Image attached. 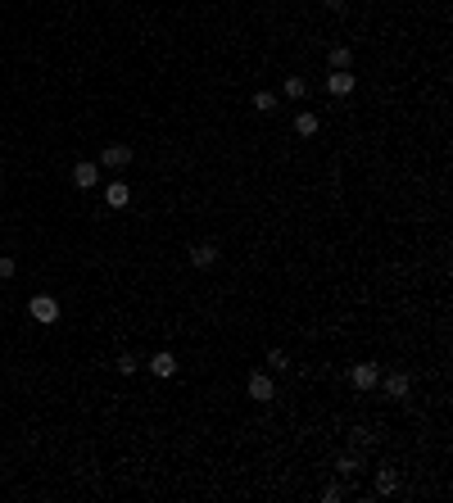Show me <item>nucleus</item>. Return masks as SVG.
<instances>
[{"label": "nucleus", "instance_id": "obj_9", "mask_svg": "<svg viewBox=\"0 0 453 503\" xmlns=\"http://www.w3.org/2000/svg\"><path fill=\"white\" fill-rule=\"evenodd\" d=\"M104 200H109V209H127L132 186H127V181H109V186H104Z\"/></svg>", "mask_w": 453, "mask_h": 503}, {"label": "nucleus", "instance_id": "obj_18", "mask_svg": "<svg viewBox=\"0 0 453 503\" xmlns=\"http://www.w3.org/2000/svg\"><path fill=\"white\" fill-rule=\"evenodd\" d=\"M113 367H118L123 376H132V372H137V359H132V354H123V359H113Z\"/></svg>", "mask_w": 453, "mask_h": 503}, {"label": "nucleus", "instance_id": "obj_3", "mask_svg": "<svg viewBox=\"0 0 453 503\" xmlns=\"http://www.w3.org/2000/svg\"><path fill=\"white\" fill-rule=\"evenodd\" d=\"M132 159H137L132 145H104V150H100V168H127Z\"/></svg>", "mask_w": 453, "mask_h": 503}, {"label": "nucleus", "instance_id": "obj_22", "mask_svg": "<svg viewBox=\"0 0 453 503\" xmlns=\"http://www.w3.org/2000/svg\"><path fill=\"white\" fill-rule=\"evenodd\" d=\"M322 5L331 9V14H340V9H344V0H322Z\"/></svg>", "mask_w": 453, "mask_h": 503}, {"label": "nucleus", "instance_id": "obj_10", "mask_svg": "<svg viewBox=\"0 0 453 503\" xmlns=\"http://www.w3.org/2000/svg\"><path fill=\"white\" fill-rule=\"evenodd\" d=\"M335 471H340L344 481L358 476V471H363V453H340V458H335Z\"/></svg>", "mask_w": 453, "mask_h": 503}, {"label": "nucleus", "instance_id": "obj_14", "mask_svg": "<svg viewBox=\"0 0 453 503\" xmlns=\"http://www.w3.org/2000/svg\"><path fill=\"white\" fill-rule=\"evenodd\" d=\"M281 91H286V100H304V95H308V82H304L300 73H291V77H286V86H281Z\"/></svg>", "mask_w": 453, "mask_h": 503}, {"label": "nucleus", "instance_id": "obj_15", "mask_svg": "<svg viewBox=\"0 0 453 503\" xmlns=\"http://www.w3.org/2000/svg\"><path fill=\"white\" fill-rule=\"evenodd\" d=\"M295 132H300V137H317V113L304 109L300 118H295Z\"/></svg>", "mask_w": 453, "mask_h": 503}, {"label": "nucleus", "instance_id": "obj_21", "mask_svg": "<svg viewBox=\"0 0 453 503\" xmlns=\"http://www.w3.org/2000/svg\"><path fill=\"white\" fill-rule=\"evenodd\" d=\"M349 440H354V444H368L372 435H368V427H354V431H349Z\"/></svg>", "mask_w": 453, "mask_h": 503}, {"label": "nucleus", "instance_id": "obj_12", "mask_svg": "<svg viewBox=\"0 0 453 503\" xmlns=\"http://www.w3.org/2000/svg\"><path fill=\"white\" fill-rule=\"evenodd\" d=\"M150 372H154V376H172V372H177V359H172L168 350H159V354L150 359Z\"/></svg>", "mask_w": 453, "mask_h": 503}, {"label": "nucleus", "instance_id": "obj_5", "mask_svg": "<svg viewBox=\"0 0 453 503\" xmlns=\"http://www.w3.org/2000/svg\"><path fill=\"white\" fill-rule=\"evenodd\" d=\"M349 381H354V390H372V385L381 381V367H377V363H354Z\"/></svg>", "mask_w": 453, "mask_h": 503}, {"label": "nucleus", "instance_id": "obj_4", "mask_svg": "<svg viewBox=\"0 0 453 503\" xmlns=\"http://www.w3.org/2000/svg\"><path fill=\"white\" fill-rule=\"evenodd\" d=\"M73 186H77V191L100 186V163H95V159H82V163L73 168Z\"/></svg>", "mask_w": 453, "mask_h": 503}, {"label": "nucleus", "instance_id": "obj_6", "mask_svg": "<svg viewBox=\"0 0 453 503\" xmlns=\"http://www.w3.org/2000/svg\"><path fill=\"white\" fill-rule=\"evenodd\" d=\"M377 385H385V394H390V399H408V390H412L408 372H390V376H381Z\"/></svg>", "mask_w": 453, "mask_h": 503}, {"label": "nucleus", "instance_id": "obj_2", "mask_svg": "<svg viewBox=\"0 0 453 503\" xmlns=\"http://www.w3.org/2000/svg\"><path fill=\"white\" fill-rule=\"evenodd\" d=\"M245 390H249V399H254V404H272L277 399V385H272V376H267V372H254L245 381Z\"/></svg>", "mask_w": 453, "mask_h": 503}, {"label": "nucleus", "instance_id": "obj_7", "mask_svg": "<svg viewBox=\"0 0 453 503\" xmlns=\"http://www.w3.org/2000/svg\"><path fill=\"white\" fill-rule=\"evenodd\" d=\"M326 91H331V95H354V73H349V69H331V77H326Z\"/></svg>", "mask_w": 453, "mask_h": 503}, {"label": "nucleus", "instance_id": "obj_8", "mask_svg": "<svg viewBox=\"0 0 453 503\" xmlns=\"http://www.w3.org/2000/svg\"><path fill=\"white\" fill-rule=\"evenodd\" d=\"M214 263H218V245H214V240H204V245L190 249V268H200V273H204V268H214Z\"/></svg>", "mask_w": 453, "mask_h": 503}, {"label": "nucleus", "instance_id": "obj_13", "mask_svg": "<svg viewBox=\"0 0 453 503\" xmlns=\"http://www.w3.org/2000/svg\"><path fill=\"white\" fill-rule=\"evenodd\" d=\"M331 69H354V46H331Z\"/></svg>", "mask_w": 453, "mask_h": 503}, {"label": "nucleus", "instance_id": "obj_16", "mask_svg": "<svg viewBox=\"0 0 453 503\" xmlns=\"http://www.w3.org/2000/svg\"><path fill=\"white\" fill-rule=\"evenodd\" d=\"M249 104H254V113H272L277 109V95L272 91H254V100H249Z\"/></svg>", "mask_w": 453, "mask_h": 503}, {"label": "nucleus", "instance_id": "obj_20", "mask_svg": "<svg viewBox=\"0 0 453 503\" xmlns=\"http://www.w3.org/2000/svg\"><path fill=\"white\" fill-rule=\"evenodd\" d=\"M14 268H18V263H14V259H9V254L0 259V282H9V277H14Z\"/></svg>", "mask_w": 453, "mask_h": 503}, {"label": "nucleus", "instance_id": "obj_19", "mask_svg": "<svg viewBox=\"0 0 453 503\" xmlns=\"http://www.w3.org/2000/svg\"><path fill=\"white\" fill-rule=\"evenodd\" d=\"M344 499V485H326L322 490V503H340Z\"/></svg>", "mask_w": 453, "mask_h": 503}, {"label": "nucleus", "instance_id": "obj_1", "mask_svg": "<svg viewBox=\"0 0 453 503\" xmlns=\"http://www.w3.org/2000/svg\"><path fill=\"white\" fill-rule=\"evenodd\" d=\"M27 317L41 322V326L60 322V299H55V295H32V299H27Z\"/></svg>", "mask_w": 453, "mask_h": 503}, {"label": "nucleus", "instance_id": "obj_11", "mask_svg": "<svg viewBox=\"0 0 453 503\" xmlns=\"http://www.w3.org/2000/svg\"><path fill=\"white\" fill-rule=\"evenodd\" d=\"M399 485H403V481H399V471H394V467H381L377 471V495H394Z\"/></svg>", "mask_w": 453, "mask_h": 503}, {"label": "nucleus", "instance_id": "obj_17", "mask_svg": "<svg viewBox=\"0 0 453 503\" xmlns=\"http://www.w3.org/2000/svg\"><path fill=\"white\" fill-rule=\"evenodd\" d=\"M267 367H272V372H286V367H291L286 350H267Z\"/></svg>", "mask_w": 453, "mask_h": 503}]
</instances>
